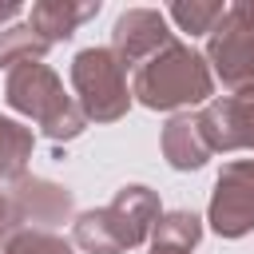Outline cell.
I'll use <instances>...</instances> for the list:
<instances>
[{
    "label": "cell",
    "mask_w": 254,
    "mask_h": 254,
    "mask_svg": "<svg viewBox=\"0 0 254 254\" xmlns=\"http://www.w3.org/2000/svg\"><path fill=\"white\" fill-rule=\"evenodd\" d=\"M210 91H214V75L206 56H198L183 40H171L159 56L135 67V83H131V95L151 111H179L190 103L206 107Z\"/></svg>",
    "instance_id": "cell-1"
},
{
    "label": "cell",
    "mask_w": 254,
    "mask_h": 254,
    "mask_svg": "<svg viewBox=\"0 0 254 254\" xmlns=\"http://www.w3.org/2000/svg\"><path fill=\"white\" fill-rule=\"evenodd\" d=\"M159 218H163L159 194L151 187L131 183V187L115 190V198L107 206L83 210L75 218V246L87 254H123V250L143 246Z\"/></svg>",
    "instance_id": "cell-2"
},
{
    "label": "cell",
    "mask_w": 254,
    "mask_h": 254,
    "mask_svg": "<svg viewBox=\"0 0 254 254\" xmlns=\"http://www.w3.org/2000/svg\"><path fill=\"white\" fill-rule=\"evenodd\" d=\"M4 99H8L12 111L36 119L40 131L48 139H56V143H67V139H75L87 127V115L64 91L60 75L48 64H20V67H12L8 83H4Z\"/></svg>",
    "instance_id": "cell-3"
},
{
    "label": "cell",
    "mask_w": 254,
    "mask_h": 254,
    "mask_svg": "<svg viewBox=\"0 0 254 254\" xmlns=\"http://www.w3.org/2000/svg\"><path fill=\"white\" fill-rule=\"evenodd\" d=\"M71 87H75L79 111L95 123H115L131 107L123 64L115 60L111 48H83L71 60Z\"/></svg>",
    "instance_id": "cell-4"
},
{
    "label": "cell",
    "mask_w": 254,
    "mask_h": 254,
    "mask_svg": "<svg viewBox=\"0 0 254 254\" xmlns=\"http://www.w3.org/2000/svg\"><path fill=\"white\" fill-rule=\"evenodd\" d=\"M206 64L210 75L222 79V87H230L234 95L254 91V28L234 8H226V16L214 24L206 40Z\"/></svg>",
    "instance_id": "cell-5"
},
{
    "label": "cell",
    "mask_w": 254,
    "mask_h": 254,
    "mask_svg": "<svg viewBox=\"0 0 254 254\" xmlns=\"http://www.w3.org/2000/svg\"><path fill=\"white\" fill-rule=\"evenodd\" d=\"M206 218L222 238H242L254 230V159H234L218 171Z\"/></svg>",
    "instance_id": "cell-6"
},
{
    "label": "cell",
    "mask_w": 254,
    "mask_h": 254,
    "mask_svg": "<svg viewBox=\"0 0 254 254\" xmlns=\"http://www.w3.org/2000/svg\"><path fill=\"white\" fill-rule=\"evenodd\" d=\"M171 40H175V32L167 28V12H159V8H127L111 28V52L123 67H143Z\"/></svg>",
    "instance_id": "cell-7"
},
{
    "label": "cell",
    "mask_w": 254,
    "mask_h": 254,
    "mask_svg": "<svg viewBox=\"0 0 254 254\" xmlns=\"http://www.w3.org/2000/svg\"><path fill=\"white\" fill-rule=\"evenodd\" d=\"M194 119L210 151H238V147L254 151V91L210 99Z\"/></svg>",
    "instance_id": "cell-8"
},
{
    "label": "cell",
    "mask_w": 254,
    "mask_h": 254,
    "mask_svg": "<svg viewBox=\"0 0 254 254\" xmlns=\"http://www.w3.org/2000/svg\"><path fill=\"white\" fill-rule=\"evenodd\" d=\"M12 202L20 210V222L24 230L40 226V230H52L60 222H67L75 214V202H71V190L60 187V183H48V179H36V175H24L12 183Z\"/></svg>",
    "instance_id": "cell-9"
},
{
    "label": "cell",
    "mask_w": 254,
    "mask_h": 254,
    "mask_svg": "<svg viewBox=\"0 0 254 254\" xmlns=\"http://www.w3.org/2000/svg\"><path fill=\"white\" fill-rule=\"evenodd\" d=\"M95 12H99V0H87V4H75V0H36L28 24L48 44H60V40H71L75 28L83 20H91Z\"/></svg>",
    "instance_id": "cell-10"
},
{
    "label": "cell",
    "mask_w": 254,
    "mask_h": 254,
    "mask_svg": "<svg viewBox=\"0 0 254 254\" xmlns=\"http://www.w3.org/2000/svg\"><path fill=\"white\" fill-rule=\"evenodd\" d=\"M163 155H167V163L175 171H198L210 159V147H206L194 115L167 119V127H163Z\"/></svg>",
    "instance_id": "cell-11"
},
{
    "label": "cell",
    "mask_w": 254,
    "mask_h": 254,
    "mask_svg": "<svg viewBox=\"0 0 254 254\" xmlns=\"http://www.w3.org/2000/svg\"><path fill=\"white\" fill-rule=\"evenodd\" d=\"M48 40L44 36H36V28L32 24H12V28H4L0 32V67H20V64H40L44 56H48Z\"/></svg>",
    "instance_id": "cell-12"
},
{
    "label": "cell",
    "mask_w": 254,
    "mask_h": 254,
    "mask_svg": "<svg viewBox=\"0 0 254 254\" xmlns=\"http://www.w3.org/2000/svg\"><path fill=\"white\" fill-rule=\"evenodd\" d=\"M28 159H32V131L20 127L16 119L0 115V179H8V183L24 179Z\"/></svg>",
    "instance_id": "cell-13"
},
{
    "label": "cell",
    "mask_w": 254,
    "mask_h": 254,
    "mask_svg": "<svg viewBox=\"0 0 254 254\" xmlns=\"http://www.w3.org/2000/svg\"><path fill=\"white\" fill-rule=\"evenodd\" d=\"M202 238V222L190 214V210H167L155 230H151V246H167V250H183L190 254Z\"/></svg>",
    "instance_id": "cell-14"
},
{
    "label": "cell",
    "mask_w": 254,
    "mask_h": 254,
    "mask_svg": "<svg viewBox=\"0 0 254 254\" xmlns=\"http://www.w3.org/2000/svg\"><path fill=\"white\" fill-rule=\"evenodd\" d=\"M167 16H171L183 32H190V36H202V32L210 36L214 24L226 16V8H222L218 0H190V4H187V0H175V4L167 8Z\"/></svg>",
    "instance_id": "cell-15"
},
{
    "label": "cell",
    "mask_w": 254,
    "mask_h": 254,
    "mask_svg": "<svg viewBox=\"0 0 254 254\" xmlns=\"http://www.w3.org/2000/svg\"><path fill=\"white\" fill-rule=\"evenodd\" d=\"M0 254H75L67 238L52 234V230H20Z\"/></svg>",
    "instance_id": "cell-16"
},
{
    "label": "cell",
    "mask_w": 254,
    "mask_h": 254,
    "mask_svg": "<svg viewBox=\"0 0 254 254\" xmlns=\"http://www.w3.org/2000/svg\"><path fill=\"white\" fill-rule=\"evenodd\" d=\"M24 230V222H20V210H16V202H12V194L8 190H0V250L16 238Z\"/></svg>",
    "instance_id": "cell-17"
},
{
    "label": "cell",
    "mask_w": 254,
    "mask_h": 254,
    "mask_svg": "<svg viewBox=\"0 0 254 254\" xmlns=\"http://www.w3.org/2000/svg\"><path fill=\"white\" fill-rule=\"evenodd\" d=\"M24 12V4L20 0H0V24H8L12 16H20Z\"/></svg>",
    "instance_id": "cell-18"
},
{
    "label": "cell",
    "mask_w": 254,
    "mask_h": 254,
    "mask_svg": "<svg viewBox=\"0 0 254 254\" xmlns=\"http://www.w3.org/2000/svg\"><path fill=\"white\" fill-rule=\"evenodd\" d=\"M230 8H234V12H238V16H242L250 28H254V0H234Z\"/></svg>",
    "instance_id": "cell-19"
},
{
    "label": "cell",
    "mask_w": 254,
    "mask_h": 254,
    "mask_svg": "<svg viewBox=\"0 0 254 254\" xmlns=\"http://www.w3.org/2000/svg\"><path fill=\"white\" fill-rule=\"evenodd\" d=\"M151 254H183V250H167V246H151Z\"/></svg>",
    "instance_id": "cell-20"
}]
</instances>
